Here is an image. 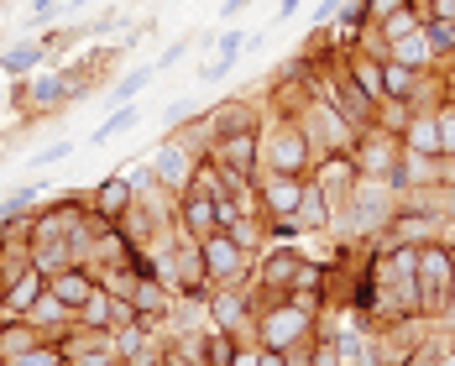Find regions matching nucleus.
I'll return each mask as SVG.
<instances>
[{
    "instance_id": "7ed1b4c3",
    "label": "nucleus",
    "mask_w": 455,
    "mask_h": 366,
    "mask_svg": "<svg viewBox=\"0 0 455 366\" xmlns=\"http://www.w3.org/2000/svg\"><path fill=\"white\" fill-rule=\"evenodd\" d=\"M146 84H152V69H137V74H126V79H120V89H115V100H131V94H142Z\"/></svg>"
},
{
    "instance_id": "1a4fd4ad",
    "label": "nucleus",
    "mask_w": 455,
    "mask_h": 366,
    "mask_svg": "<svg viewBox=\"0 0 455 366\" xmlns=\"http://www.w3.org/2000/svg\"><path fill=\"white\" fill-rule=\"evenodd\" d=\"M272 199H277L283 210H293V205H299V188H293V183H277V188H272Z\"/></svg>"
},
{
    "instance_id": "6e6552de",
    "label": "nucleus",
    "mask_w": 455,
    "mask_h": 366,
    "mask_svg": "<svg viewBox=\"0 0 455 366\" xmlns=\"http://www.w3.org/2000/svg\"><path fill=\"white\" fill-rule=\"evenodd\" d=\"M189 220H194V230H209L215 225V210L209 205H189Z\"/></svg>"
},
{
    "instance_id": "20e7f679",
    "label": "nucleus",
    "mask_w": 455,
    "mask_h": 366,
    "mask_svg": "<svg viewBox=\"0 0 455 366\" xmlns=\"http://www.w3.org/2000/svg\"><path fill=\"white\" fill-rule=\"evenodd\" d=\"M37 58H42V52H37V47H16V52H11V58H6V74H26V69H32Z\"/></svg>"
},
{
    "instance_id": "39448f33",
    "label": "nucleus",
    "mask_w": 455,
    "mask_h": 366,
    "mask_svg": "<svg viewBox=\"0 0 455 366\" xmlns=\"http://www.w3.org/2000/svg\"><path fill=\"white\" fill-rule=\"evenodd\" d=\"M100 205H105V215H110V210H120V205H126V183H120V178H110V188L100 194Z\"/></svg>"
},
{
    "instance_id": "423d86ee",
    "label": "nucleus",
    "mask_w": 455,
    "mask_h": 366,
    "mask_svg": "<svg viewBox=\"0 0 455 366\" xmlns=\"http://www.w3.org/2000/svg\"><path fill=\"white\" fill-rule=\"evenodd\" d=\"M209 262H215V273H236V251H231V246H220V241L209 246Z\"/></svg>"
},
{
    "instance_id": "f03ea898",
    "label": "nucleus",
    "mask_w": 455,
    "mask_h": 366,
    "mask_svg": "<svg viewBox=\"0 0 455 366\" xmlns=\"http://www.w3.org/2000/svg\"><path fill=\"white\" fill-rule=\"evenodd\" d=\"M131 120H137V105H120V110H115L110 120H105V126H100V131H95V137H89V142H110V137H115L120 126H131Z\"/></svg>"
},
{
    "instance_id": "9d476101",
    "label": "nucleus",
    "mask_w": 455,
    "mask_h": 366,
    "mask_svg": "<svg viewBox=\"0 0 455 366\" xmlns=\"http://www.w3.org/2000/svg\"><path fill=\"white\" fill-rule=\"evenodd\" d=\"M434 42H455V26H450V21H439V26H434Z\"/></svg>"
},
{
    "instance_id": "f257e3e1",
    "label": "nucleus",
    "mask_w": 455,
    "mask_h": 366,
    "mask_svg": "<svg viewBox=\"0 0 455 366\" xmlns=\"http://www.w3.org/2000/svg\"><path fill=\"white\" fill-rule=\"evenodd\" d=\"M424 282H430V304H434L439 288H445V256H439V251L424 256Z\"/></svg>"
},
{
    "instance_id": "0eeeda50",
    "label": "nucleus",
    "mask_w": 455,
    "mask_h": 366,
    "mask_svg": "<svg viewBox=\"0 0 455 366\" xmlns=\"http://www.w3.org/2000/svg\"><path fill=\"white\" fill-rule=\"evenodd\" d=\"M277 162H299V137H277Z\"/></svg>"
}]
</instances>
